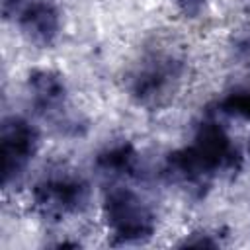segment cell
Returning a JSON list of instances; mask_svg holds the SVG:
<instances>
[{
  "mask_svg": "<svg viewBox=\"0 0 250 250\" xmlns=\"http://www.w3.org/2000/svg\"><path fill=\"white\" fill-rule=\"evenodd\" d=\"M242 166V154L213 113L205 115L188 146L172 150L162 166L168 182L203 195L217 178L232 176Z\"/></svg>",
  "mask_w": 250,
  "mask_h": 250,
  "instance_id": "1",
  "label": "cell"
},
{
  "mask_svg": "<svg viewBox=\"0 0 250 250\" xmlns=\"http://www.w3.org/2000/svg\"><path fill=\"white\" fill-rule=\"evenodd\" d=\"M186 74V61L172 49L148 51L129 76V96L137 105L158 109L178 92Z\"/></svg>",
  "mask_w": 250,
  "mask_h": 250,
  "instance_id": "2",
  "label": "cell"
},
{
  "mask_svg": "<svg viewBox=\"0 0 250 250\" xmlns=\"http://www.w3.org/2000/svg\"><path fill=\"white\" fill-rule=\"evenodd\" d=\"M102 217L115 246L146 242L156 230L154 209L131 188L113 186L104 197Z\"/></svg>",
  "mask_w": 250,
  "mask_h": 250,
  "instance_id": "3",
  "label": "cell"
},
{
  "mask_svg": "<svg viewBox=\"0 0 250 250\" xmlns=\"http://www.w3.org/2000/svg\"><path fill=\"white\" fill-rule=\"evenodd\" d=\"M27 94L35 111L49 119L59 133L66 137H82L88 121L68 107V88L64 76L53 68H33L27 74Z\"/></svg>",
  "mask_w": 250,
  "mask_h": 250,
  "instance_id": "4",
  "label": "cell"
},
{
  "mask_svg": "<svg viewBox=\"0 0 250 250\" xmlns=\"http://www.w3.org/2000/svg\"><path fill=\"white\" fill-rule=\"evenodd\" d=\"M90 203V184L74 172H47L31 188V209L49 221L80 215Z\"/></svg>",
  "mask_w": 250,
  "mask_h": 250,
  "instance_id": "5",
  "label": "cell"
},
{
  "mask_svg": "<svg viewBox=\"0 0 250 250\" xmlns=\"http://www.w3.org/2000/svg\"><path fill=\"white\" fill-rule=\"evenodd\" d=\"M37 150H39L37 127L21 115L4 117L0 129V156H2L0 172H2L4 189H12L20 186Z\"/></svg>",
  "mask_w": 250,
  "mask_h": 250,
  "instance_id": "6",
  "label": "cell"
},
{
  "mask_svg": "<svg viewBox=\"0 0 250 250\" xmlns=\"http://www.w3.org/2000/svg\"><path fill=\"white\" fill-rule=\"evenodd\" d=\"M16 21L23 37L41 49L53 47L62 27L61 12L51 0H29Z\"/></svg>",
  "mask_w": 250,
  "mask_h": 250,
  "instance_id": "7",
  "label": "cell"
},
{
  "mask_svg": "<svg viewBox=\"0 0 250 250\" xmlns=\"http://www.w3.org/2000/svg\"><path fill=\"white\" fill-rule=\"evenodd\" d=\"M94 170L109 180L137 178L141 174V154L127 141L111 143L96 154Z\"/></svg>",
  "mask_w": 250,
  "mask_h": 250,
  "instance_id": "8",
  "label": "cell"
},
{
  "mask_svg": "<svg viewBox=\"0 0 250 250\" xmlns=\"http://www.w3.org/2000/svg\"><path fill=\"white\" fill-rule=\"evenodd\" d=\"M215 107H217V113L250 121V86H240L230 90L217 102Z\"/></svg>",
  "mask_w": 250,
  "mask_h": 250,
  "instance_id": "9",
  "label": "cell"
},
{
  "mask_svg": "<svg viewBox=\"0 0 250 250\" xmlns=\"http://www.w3.org/2000/svg\"><path fill=\"white\" fill-rule=\"evenodd\" d=\"M223 244H225L223 234L219 230H207V229L193 230L178 242L180 248H219Z\"/></svg>",
  "mask_w": 250,
  "mask_h": 250,
  "instance_id": "10",
  "label": "cell"
},
{
  "mask_svg": "<svg viewBox=\"0 0 250 250\" xmlns=\"http://www.w3.org/2000/svg\"><path fill=\"white\" fill-rule=\"evenodd\" d=\"M174 6L178 8V12L184 16V18H197L203 10H205V4L207 0H172Z\"/></svg>",
  "mask_w": 250,
  "mask_h": 250,
  "instance_id": "11",
  "label": "cell"
},
{
  "mask_svg": "<svg viewBox=\"0 0 250 250\" xmlns=\"http://www.w3.org/2000/svg\"><path fill=\"white\" fill-rule=\"evenodd\" d=\"M29 0H2V14L6 20H16Z\"/></svg>",
  "mask_w": 250,
  "mask_h": 250,
  "instance_id": "12",
  "label": "cell"
},
{
  "mask_svg": "<svg viewBox=\"0 0 250 250\" xmlns=\"http://www.w3.org/2000/svg\"><path fill=\"white\" fill-rule=\"evenodd\" d=\"M248 154H250V139H248Z\"/></svg>",
  "mask_w": 250,
  "mask_h": 250,
  "instance_id": "13",
  "label": "cell"
}]
</instances>
